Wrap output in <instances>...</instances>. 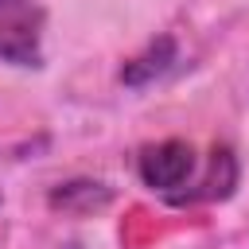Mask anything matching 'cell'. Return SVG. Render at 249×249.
Instances as JSON below:
<instances>
[{"label":"cell","instance_id":"obj_1","mask_svg":"<svg viewBox=\"0 0 249 249\" xmlns=\"http://www.w3.org/2000/svg\"><path fill=\"white\" fill-rule=\"evenodd\" d=\"M47 8L39 0H0V62L43 66Z\"/></svg>","mask_w":249,"mask_h":249},{"label":"cell","instance_id":"obj_2","mask_svg":"<svg viewBox=\"0 0 249 249\" xmlns=\"http://www.w3.org/2000/svg\"><path fill=\"white\" fill-rule=\"evenodd\" d=\"M136 175L144 187L160 191V195H175L187 187V179L195 175V148L187 140H160L140 148L136 156Z\"/></svg>","mask_w":249,"mask_h":249},{"label":"cell","instance_id":"obj_3","mask_svg":"<svg viewBox=\"0 0 249 249\" xmlns=\"http://www.w3.org/2000/svg\"><path fill=\"white\" fill-rule=\"evenodd\" d=\"M237 187V156L230 144H214L210 148V160H206V175L187 187V191H175L167 202L171 206H195V202H222L230 198Z\"/></svg>","mask_w":249,"mask_h":249},{"label":"cell","instance_id":"obj_5","mask_svg":"<svg viewBox=\"0 0 249 249\" xmlns=\"http://www.w3.org/2000/svg\"><path fill=\"white\" fill-rule=\"evenodd\" d=\"M113 191L97 179H74V183H58L51 191V206L62 214H93L101 206H109Z\"/></svg>","mask_w":249,"mask_h":249},{"label":"cell","instance_id":"obj_4","mask_svg":"<svg viewBox=\"0 0 249 249\" xmlns=\"http://www.w3.org/2000/svg\"><path fill=\"white\" fill-rule=\"evenodd\" d=\"M171 62H175V39H171V35H160V39H152L136 58H128V62L121 66V82H124V86H148V82L160 78Z\"/></svg>","mask_w":249,"mask_h":249}]
</instances>
